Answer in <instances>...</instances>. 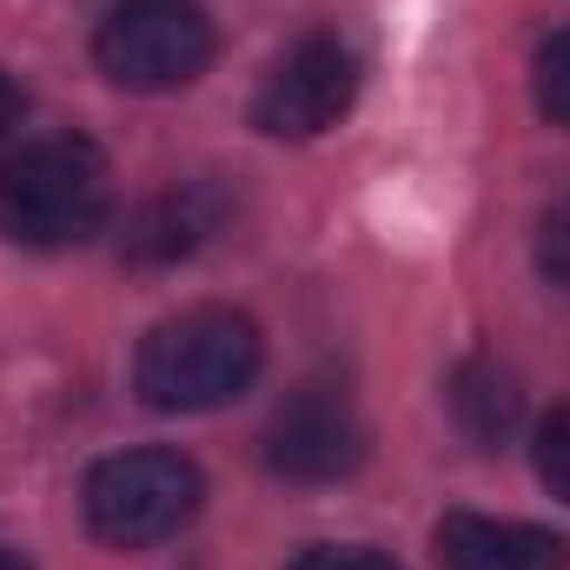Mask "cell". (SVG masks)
I'll list each match as a JSON object with an SVG mask.
<instances>
[{"instance_id":"obj_15","label":"cell","mask_w":570,"mask_h":570,"mask_svg":"<svg viewBox=\"0 0 570 570\" xmlns=\"http://www.w3.org/2000/svg\"><path fill=\"white\" fill-rule=\"evenodd\" d=\"M0 570H33V564H27L20 551H7V544H0Z\"/></svg>"},{"instance_id":"obj_7","label":"cell","mask_w":570,"mask_h":570,"mask_svg":"<svg viewBox=\"0 0 570 570\" xmlns=\"http://www.w3.org/2000/svg\"><path fill=\"white\" fill-rule=\"evenodd\" d=\"M438 558L451 570H570V538L518 518L484 511H444L438 518Z\"/></svg>"},{"instance_id":"obj_6","label":"cell","mask_w":570,"mask_h":570,"mask_svg":"<svg viewBox=\"0 0 570 570\" xmlns=\"http://www.w3.org/2000/svg\"><path fill=\"white\" fill-rule=\"evenodd\" d=\"M266 464L292 484H338L365 464V419L338 385L292 392L266 425Z\"/></svg>"},{"instance_id":"obj_2","label":"cell","mask_w":570,"mask_h":570,"mask_svg":"<svg viewBox=\"0 0 570 570\" xmlns=\"http://www.w3.org/2000/svg\"><path fill=\"white\" fill-rule=\"evenodd\" d=\"M107 206H114V173L87 134L27 140L0 166V233L27 253L87 246L107 226Z\"/></svg>"},{"instance_id":"obj_14","label":"cell","mask_w":570,"mask_h":570,"mask_svg":"<svg viewBox=\"0 0 570 570\" xmlns=\"http://www.w3.org/2000/svg\"><path fill=\"white\" fill-rule=\"evenodd\" d=\"M20 107H27V100H20V87H13V80L0 73V140H7L13 127H20Z\"/></svg>"},{"instance_id":"obj_12","label":"cell","mask_w":570,"mask_h":570,"mask_svg":"<svg viewBox=\"0 0 570 570\" xmlns=\"http://www.w3.org/2000/svg\"><path fill=\"white\" fill-rule=\"evenodd\" d=\"M285 570H399L385 551H372V544H312V551H298Z\"/></svg>"},{"instance_id":"obj_11","label":"cell","mask_w":570,"mask_h":570,"mask_svg":"<svg viewBox=\"0 0 570 570\" xmlns=\"http://www.w3.org/2000/svg\"><path fill=\"white\" fill-rule=\"evenodd\" d=\"M538 478L551 484V498L570 504V405H558V412L538 425Z\"/></svg>"},{"instance_id":"obj_8","label":"cell","mask_w":570,"mask_h":570,"mask_svg":"<svg viewBox=\"0 0 570 570\" xmlns=\"http://www.w3.org/2000/svg\"><path fill=\"white\" fill-rule=\"evenodd\" d=\"M219 226H226V193H219L213 179L166 186V193H153L140 213H134V226H127V259H140V266L193 259Z\"/></svg>"},{"instance_id":"obj_3","label":"cell","mask_w":570,"mask_h":570,"mask_svg":"<svg viewBox=\"0 0 570 570\" xmlns=\"http://www.w3.org/2000/svg\"><path fill=\"white\" fill-rule=\"evenodd\" d=\"M206 498V478L193 458L166 451V444H146V451H114L87 471V531L114 551H146L159 538H173L179 524H193Z\"/></svg>"},{"instance_id":"obj_5","label":"cell","mask_w":570,"mask_h":570,"mask_svg":"<svg viewBox=\"0 0 570 570\" xmlns=\"http://www.w3.org/2000/svg\"><path fill=\"white\" fill-rule=\"evenodd\" d=\"M358 80H365L358 53L338 33H312L266 73V87L253 100V127L266 140H318V134H332L352 114Z\"/></svg>"},{"instance_id":"obj_9","label":"cell","mask_w":570,"mask_h":570,"mask_svg":"<svg viewBox=\"0 0 570 570\" xmlns=\"http://www.w3.org/2000/svg\"><path fill=\"white\" fill-rule=\"evenodd\" d=\"M451 412H458V425L471 444H504L518 419H524V392H518V379L498 365V358H471V365H458V379H451Z\"/></svg>"},{"instance_id":"obj_13","label":"cell","mask_w":570,"mask_h":570,"mask_svg":"<svg viewBox=\"0 0 570 570\" xmlns=\"http://www.w3.org/2000/svg\"><path fill=\"white\" fill-rule=\"evenodd\" d=\"M538 266H544V279L570 285V199H558L538 226Z\"/></svg>"},{"instance_id":"obj_1","label":"cell","mask_w":570,"mask_h":570,"mask_svg":"<svg viewBox=\"0 0 570 570\" xmlns=\"http://www.w3.org/2000/svg\"><path fill=\"white\" fill-rule=\"evenodd\" d=\"M266 365V338L233 305H186L140 338L134 392L153 412H213L239 399Z\"/></svg>"},{"instance_id":"obj_4","label":"cell","mask_w":570,"mask_h":570,"mask_svg":"<svg viewBox=\"0 0 570 570\" xmlns=\"http://www.w3.org/2000/svg\"><path fill=\"white\" fill-rule=\"evenodd\" d=\"M94 60L114 87L173 94L213 67V20L199 0H114L94 27Z\"/></svg>"},{"instance_id":"obj_10","label":"cell","mask_w":570,"mask_h":570,"mask_svg":"<svg viewBox=\"0 0 570 570\" xmlns=\"http://www.w3.org/2000/svg\"><path fill=\"white\" fill-rule=\"evenodd\" d=\"M531 94H538V114H544V120L570 127V27L538 47V60H531Z\"/></svg>"}]
</instances>
